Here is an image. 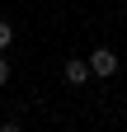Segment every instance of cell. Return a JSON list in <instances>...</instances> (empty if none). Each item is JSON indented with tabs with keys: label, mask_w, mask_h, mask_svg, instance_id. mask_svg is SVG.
I'll return each mask as SVG.
<instances>
[{
	"label": "cell",
	"mask_w": 127,
	"mask_h": 132,
	"mask_svg": "<svg viewBox=\"0 0 127 132\" xmlns=\"http://www.w3.org/2000/svg\"><path fill=\"white\" fill-rule=\"evenodd\" d=\"M89 71H94V80L118 76V52H113V47H94V52H89Z\"/></svg>",
	"instance_id": "cell-1"
},
{
	"label": "cell",
	"mask_w": 127,
	"mask_h": 132,
	"mask_svg": "<svg viewBox=\"0 0 127 132\" xmlns=\"http://www.w3.org/2000/svg\"><path fill=\"white\" fill-rule=\"evenodd\" d=\"M61 76H66V85H85V80H94V71H89V61H80V57H71V61H66V71H61Z\"/></svg>",
	"instance_id": "cell-2"
},
{
	"label": "cell",
	"mask_w": 127,
	"mask_h": 132,
	"mask_svg": "<svg viewBox=\"0 0 127 132\" xmlns=\"http://www.w3.org/2000/svg\"><path fill=\"white\" fill-rule=\"evenodd\" d=\"M10 43H14V24H10V19H0V52H5Z\"/></svg>",
	"instance_id": "cell-3"
},
{
	"label": "cell",
	"mask_w": 127,
	"mask_h": 132,
	"mask_svg": "<svg viewBox=\"0 0 127 132\" xmlns=\"http://www.w3.org/2000/svg\"><path fill=\"white\" fill-rule=\"evenodd\" d=\"M5 80H10V61L0 57V85H5Z\"/></svg>",
	"instance_id": "cell-4"
},
{
	"label": "cell",
	"mask_w": 127,
	"mask_h": 132,
	"mask_svg": "<svg viewBox=\"0 0 127 132\" xmlns=\"http://www.w3.org/2000/svg\"><path fill=\"white\" fill-rule=\"evenodd\" d=\"M0 132H19V123H0Z\"/></svg>",
	"instance_id": "cell-5"
},
{
	"label": "cell",
	"mask_w": 127,
	"mask_h": 132,
	"mask_svg": "<svg viewBox=\"0 0 127 132\" xmlns=\"http://www.w3.org/2000/svg\"><path fill=\"white\" fill-rule=\"evenodd\" d=\"M0 123H5V113H0Z\"/></svg>",
	"instance_id": "cell-6"
}]
</instances>
